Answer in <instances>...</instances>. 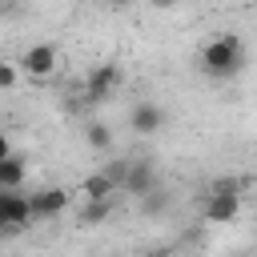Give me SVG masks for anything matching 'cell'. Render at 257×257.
Segmentation results:
<instances>
[{
    "instance_id": "cell-15",
    "label": "cell",
    "mask_w": 257,
    "mask_h": 257,
    "mask_svg": "<svg viewBox=\"0 0 257 257\" xmlns=\"http://www.w3.org/2000/svg\"><path fill=\"white\" fill-rule=\"evenodd\" d=\"M104 4H108V8H128L133 0H104Z\"/></svg>"
},
{
    "instance_id": "cell-11",
    "label": "cell",
    "mask_w": 257,
    "mask_h": 257,
    "mask_svg": "<svg viewBox=\"0 0 257 257\" xmlns=\"http://www.w3.org/2000/svg\"><path fill=\"white\" fill-rule=\"evenodd\" d=\"M84 141H88V149H96V153H104V149L112 145V133H108V124H100V120H92V124L84 128Z\"/></svg>"
},
{
    "instance_id": "cell-7",
    "label": "cell",
    "mask_w": 257,
    "mask_h": 257,
    "mask_svg": "<svg viewBox=\"0 0 257 257\" xmlns=\"http://www.w3.org/2000/svg\"><path fill=\"white\" fill-rule=\"evenodd\" d=\"M20 64H24V72H28V76H52V72H56V64H60L56 44H32V48L20 56Z\"/></svg>"
},
{
    "instance_id": "cell-1",
    "label": "cell",
    "mask_w": 257,
    "mask_h": 257,
    "mask_svg": "<svg viewBox=\"0 0 257 257\" xmlns=\"http://www.w3.org/2000/svg\"><path fill=\"white\" fill-rule=\"evenodd\" d=\"M241 68H245V44H241V36L221 32V36H213L201 48V72L209 80H233Z\"/></svg>"
},
{
    "instance_id": "cell-17",
    "label": "cell",
    "mask_w": 257,
    "mask_h": 257,
    "mask_svg": "<svg viewBox=\"0 0 257 257\" xmlns=\"http://www.w3.org/2000/svg\"><path fill=\"white\" fill-rule=\"evenodd\" d=\"M237 4H249V0H237Z\"/></svg>"
},
{
    "instance_id": "cell-5",
    "label": "cell",
    "mask_w": 257,
    "mask_h": 257,
    "mask_svg": "<svg viewBox=\"0 0 257 257\" xmlns=\"http://www.w3.org/2000/svg\"><path fill=\"white\" fill-rule=\"evenodd\" d=\"M165 124H169V112H165L161 104H153V100H141V104H133V112H128V128L141 133V137H153V133H161Z\"/></svg>"
},
{
    "instance_id": "cell-9",
    "label": "cell",
    "mask_w": 257,
    "mask_h": 257,
    "mask_svg": "<svg viewBox=\"0 0 257 257\" xmlns=\"http://www.w3.org/2000/svg\"><path fill=\"white\" fill-rule=\"evenodd\" d=\"M120 185H116V177L104 169V173H92V177H84V185H80V193L88 197V201H108L112 193H116Z\"/></svg>"
},
{
    "instance_id": "cell-4",
    "label": "cell",
    "mask_w": 257,
    "mask_h": 257,
    "mask_svg": "<svg viewBox=\"0 0 257 257\" xmlns=\"http://www.w3.org/2000/svg\"><path fill=\"white\" fill-rule=\"evenodd\" d=\"M157 185H161V181H157L153 161H128L124 181H120V193H128V197H137V201H145V197H149Z\"/></svg>"
},
{
    "instance_id": "cell-13",
    "label": "cell",
    "mask_w": 257,
    "mask_h": 257,
    "mask_svg": "<svg viewBox=\"0 0 257 257\" xmlns=\"http://www.w3.org/2000/svg\"><path fill=\"white\" fill-rule=\"evenodd\" d=\"M141 205H145V209H149V213H161V209H165V205H169V197H165V189H161V185H157V189H153V193H149V197H145V201H141Z\"/></svg>"
},
{
    "instance_id": "cell-3",
    "label": "cell",
    "mask_w": 257,
    "mask_h": 257,
    "mask_svg": "<svg viewBox=\"0 0 257 257\" xmlns=\"http://www.w3.org/2000/svg\"><path fill=\"white\" fill-rule=\"evenodd\" d=\"M32 221H36L32 197H24V193H16V189H0V225H4V233H20V229H28Z\"/></svg>"
},
{
    "instance_id": "cell-6",
    "label": "cell",
    "mask_w": 257,
    "mask_h": 257,
    "mask_svg": "<svg viewBox=\"0 0 257 257\" xmlns=\"http://www.w3.org/2000/svg\"><path fill=\"white\" fill-rule=\"evenodd\" d=\"M116 84H120V68L116 64H96L84 80V96L88 100H108L116 92Z\"/></svg>"
},
{
    "instance_id": "cell-16",
    "label": "cell",
    "mask_w": 257,
    "mask_h": 257,
    "mask_svg": "<svg viewBox=\"0 0 257 257\" xmlns=\"http://www.w3.org/2000/svg\"><path fill=\"white\" fill-rule=\"evenodd\" d=\"M153 4H157V8H173L177 0H153Z\"/></svg>"
},
{
    "instance_id": "cell-10",
    "label": "cell",
    "mask_w": 257,
    "mask_h": 257,
    "mask_svg": "<svg viewBox=\"0 0 257 257\" xmlns=\"http://www.w3.org/2000/svg\"><path fill=\"white\" fill-rule=\"evenodd\" d=\"M20 181H24V161L16 153L0 157V189H20Z\"/></svg>"
},
{
    "instance_id": "cell-12",
    "label": "cell",
    "mask_w": 257,
    "mask_h": 257,
    "mask_svg": "<svg viewBox=\"0 0 257 257\" xmlns=\"http://www.w3.org/2000/svg\"><path fill=\"white\" fill-rule=\"evenodd\" d=\"M104 217H108V201H88L80 213V225H100Z\"/></svg>"
},
{
    "instance_id": "cell-14",
    "label": "cell",
    "mask_w": 257,
    "mask_h": 257,
    "mask_svg": "<svg viewBox=\"0 0 257 257\" xmlns=\"http://www.w3.org/2000/svg\"><path fill=\"white\" fill-rule=\"evenodd\" d=\"M16 84V64H4L0 68V88H12Z\"/></svg>"
},
{
    "instance_id": "cell-2",
    "label": "cell",
    "mask_w": 257,
    "mask_h": 257,
    "mask_svg": "<svg viewBox=\"0 0 257 257\" xmlns=\"http://www.w3.org/2000/svg\"><path fill=\"white\" fill-rule=\"evenodd\" d=\"M237 213H241V185L237 181H217L209 189V201H205V221L209 225H229Z\"/></svg>"
},
{
    "instance_id": "cell-8",
    "label": "cell",
    "mask_w": 257,
    "mask_h": 257,
    "mask_svg": "<svg viewBox=\"0 0 257 257\" xmlns=\"http://www.w3.org/2000/svg\"><path fill=\"white\" fill-rule=\"evenodd\" d=\"M64 205H68V189H60V185H48V189H36V193H32V213H36V221H48V217L64 213Z\"/></svg>"
}]
</instances>
